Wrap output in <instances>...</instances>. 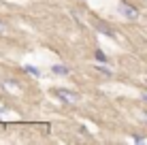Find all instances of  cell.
Instances as JSON below:
<instances>
[{"label": "cell", "mask_w": 147, "mask_h": 145, "mask_svg": "<svg viewBox=\"0 0 147 145\" xmlns=\"http://www.w3.org/2000/svg\"><path fill=\"white\" fill-rule=\"evenodd\" d=\"M119 13L124 15L126 19H130V22L139 19V11H136V7H132V4H128L126 0H124V2H119Z\"/></svg>", "instance_id": "6da1fadb"}, {"label": "cell", "mask_w": 147, "mask_h": 145, "mask_svg": "<svg viewBox=\"0 0 147 145\" xmlns=\"http://www.w3.org/2000/svg\"><path fill=\"white\" fill-rule=\"evenodd\" d=\"M55 94H58V96L62 98L64 103H77V100H79V94L70 92V90H62V88H58V90H55Z\"/></svg>", "instance_id": "7a4b0ae2"}, {"label": "cell", "mask_w": 147, "mask_h": 145, "mask_svg": "<svg viewBox=\"0 0 147 145\" xmlns=\"http://www.w3.org/2000/svg\"><path fill=\"white\" fill-rule=\"evenodd\" d=\"M51 71H53V75H68L70 68H68V66H62V64H53Z\"/></svg>", "instance_id": "3957f363"}, {"label": "cell", "mask_w": 147, "mask_h": 145, "mask_svg": "<svg viewBox=\"0 0 147 145\" xmlns=\"http://www.w3.org/2000/svg\"><path fill=\"white\" fill-rule=\"evenodd\" d=\"M24 71H26V73H30L32 77H40V71H38L36 66H30V64H26V66H24Z\"/></svg>", "instance_id": "277c9868"}, {"label": "cell", "mask_w": 147, "mask_h": 145, "mask_svg": "<svg viewBox=\"0 0 147 145\" xmlns=\"http://www.w3.org/2000/svg\"><path fill=\"white\" fill-rule=\"evenodd\" d=\"M100 32L107 34V36H115V32H113V30H111L109 26H105V24H100Z\"/></svg>", "instance_id": "5b68a950"}, {"label": "cell", "mask_w": 147, "mask_h": 145, "mask_svg": "<svg viewBox=\"0 0 147 145\" xmlns=\"http://www.w3.org/2000/svg\"><path fill=\"white\" fill-rule=\"evenodd\" d=\"M94 56H96V60H98V62H107V56H105V53L100 51V49H96V53H94Z\"/></svg>", "instance_id": "8992f818"}, {"label": "cell", "mask_w": 147, "mask_h": 145, "mask_svg": "<svg viewBox=\"0 0 147 145\" xmlns=\"http://www.w3.org/2000/svg\"><path fill=\"white\" fill-rule=\"evenodd\" d=\"M96 71H100V73H105V75H109V77H111V71H109V68H105L102 64H96Z\"/></svg>", "instance_id": "52a82bcc"}, {"label": "cell", "mask_w": 147, "mask_h": 145, "mask_svg": "<svg viewBox=\"0 0 147 145\" xmlns=\"http://www.w3.org/2000/svg\"><path fill=\"white\" fill-rule=\"evenodd\" d=\"M134 141H136V143H145L147 139H143V137H139V134H136V137H134Z\"/></svg>", "instance_id": "ba28073f"}, {"label": "cell", "mask_w": 147, "mask_h": 145, "mask_svg": "<svg viewBox=\"0 0 147 145\" xmlns=\"http://www.w3.org/2000/svg\"><path fill=\"white\" fill-rule=\"evenodd\" d=\"M143 100H145V103H147V92H145V94H143Z\"/></svg>", "instance_id": "9c48e42d"}, {"label": "cell", "mask_w": 147, "mask_h": 145, "mask_svg": "<svg viewBox=\"0 0 147 145\" xmlns=\"http://www.w3.org/2000/svg\"><path fill=\"white\" fill-rule=\"evenodd\" d=\"M0 32H4V26H2V24H0Z\"/></svg>", "instance_id": "30bf717a"}, {"label": "cell", "mask_w": 147, "mask_h": 145, "mask_svg": "<svg viewBox=\"0 0 147 145\" xmlns=\"http://www.w3.org/2000/svg\"><path fill=\"white\" fill-rule=\"evenodd\" d=\"M145 119H147V113H145Z\"/></svg>", "instance_id": "8fae6325"}]
</instances>
